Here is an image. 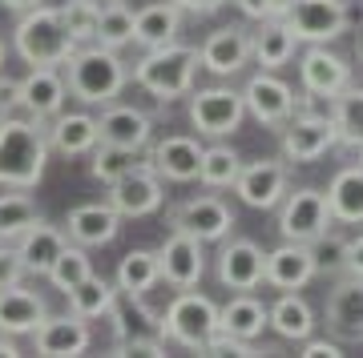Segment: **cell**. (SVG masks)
<instances>
[{
	"label": "cell",
	"mask_w": 363,
	"mask_h": 358,
	"mask_svg": "<svg viewBox=\"0 0 363 358\" xmlns=\"http://www.w3.org/2000/svg\"><path fill=\"white\" fill-rule=\"evenodd\" d=\"M198 64H202V57H198L194 45L169 40L162 49H145V57L133 64V81L145 93H154L157 101H178V97L194 89Z\"/></svg>",
	"instance_id": "obj_2"
},
{
	"label": "cell",
	"mask_w": 363,
	"mask_h": 358,
	"mask_svg": "<svg viewBox=\"0 0 363 358\" xmlns=\"http://www.w3.org/2000/svg\"><path fill=\"white\" fill-rule=\"evenodd\" d=\"M283 157L286 161H319L327 149H335V121L319 113H291V121H283Z\"/></svg>",
	"instance_id": "obj_10"
},
{
	"label": "cell",
	"mask_w": 363,
	"mask_h": 358,
	"mask_svg": "<svg viewBox=\"0 0 363 358\" xmlns=\"http://www.w3.org/2000/svg\"><path fill=\"white\" fill-rule=\"evenodd\" d=\"M0 64H4V45H0Z\"/></svg>",
	"instance_id": "obj_52"
},
{
	"label": "cell",
	"mask_w": 363,
	"mask_h": 358,
	"mask_svg": "<svg viewBox=\"0 0 363 358\" xmlns=\"http://www.w3.org/2000/svg\"><path fill=\"white\" fill-rule=\"evenodd\" d=\"M190 121L202 137H230L234 129L242 125L247 117V105H242V93L226 89V85H210V89H190Z\"/></svg>",
	"instance_id": "obj_7"
},
{
	"label": "cell",
	"mask_w": 363,
	"mask_h": 358,
	"mask_svg": "<svg viewBox=\"0 0 363 358\" xmlns=\"http://www.w3.org/2000/svg\"><path fill=\"white\" fill-rule=\"evenodd\" d=\"M65 250V233L49 226V221H33L21 238H16V254L25 262V274H49L52 258Z\"/></svg>",
	"instance_id": "obj_27"
},
{
	"label": "cell",
	"mask_w": 363,
	"mask_h": 358,
	"mask_svg": "<svg viewBox=\"0 0 363 358\" xmlns=\"http://www.w3.org/2000/svg\"><path fill=\"white\" fill-rule=\"evenodd\" d=\"M327 209H331V221H343V226H359L363 221V166H347L331 178Z\"/></svg>",
	"instance_id": "obj_29"
},
{
	"label": "cell",
	"mask_w": 363,
	"mask_h": 358,
	"mask_svg": "<svg viewBox=\"0 0 363 358\" xmlns=\"http://www.w3.org/2000/svg\"><path fill=\"white\" fill-rule=\"evenodd\" d=\"M238 169H242V157L230 145H210V149H202V161H198V181L206 190H230Z\"/></svg>",
	"instance_id": "obj_36"
},
{
	"label": "cell",
	"mask_w": 363,
	"mask_h": 358,
	"mask_svg": "<svg viewBox=\"0 0 363 358\" xmlns=\"http://www.w3.org/2000/svg\"><path fill=\"white\" fill-rule=\"evenodd\" d=\"M218 326L226 334H234V338H242V342H255V338L267 330V306L242 290L238 298H230V302L218 310Z\"/></svg>",
	"instance_id": "obj_32"
},
{
	"label": "cell",
	"mask_w": 363,
	"mask_h": 358,
	"mask_svg": "<svg viewBox=\"0 0 363 358\" xmlns=\"http://www.w3.org/2000/svg\"><path fill=\"white\" fill-rule=\"evenodd\" d=\"M21 109V93H16V81L13 77H0V121L13 117Z\"/></svg>",
	"instance_id": "obj_46"
},
{
	"label": "cell",
	"mask_w": 363,
	"mask_h": 358,
	"mask_svg": "<svg viewBox=\"0 0 363 358\" xmlns=\"http://www.w3.org/2000/svg\"><path fill=\"white\" fill-rule=\"evenodd\" d=\"M49 306L45 298L33 294V290H21V286H4L0 290V334H33L45 322Z\"/></svg>",
	"instance_id": "obj_25"
},
{
	"label": "cell",
	"mask_w": 363,
	"mask_h": 358,
	"mask_svg": "<svg viewBox=\"0 0 363 358\" xmlns=\"http://www.w3.org/2000/svg\"><path fill=\"white\" fill-rule=\"evenodd\" d=\"M4 8H13V13H25V8H37L40 0H0Z\"/></svg>",
	"instance_id": "obj_49"
},
{
	"label": "cell",
	"mask_w": 363,
	"mask_h": 358,
	"mask_svg": "<svg viewBox=\"0 0 363 358\" xmlns=\"http://www.w3.org/2000/svg\"><path fill=\"white\" fill-rule=\"evenodd\" d=\"M0 354H4V358L21 354V350H16V342H13V334H9V338H4V334H0Z\"/></svg>",
	"instance_id": "obj_50"
},
{
	"label": "cell",
	"mask_w": 363,
	"mask_h": 358,
	"mask_svg": "<svg viewBox=\"0 0 363 358\" xmlns=\"http://www.w3.org/2000/svg\"><path fill=\"white\" fill-rule=\"evenodd\" d=\"M169 226L182 233H194L198 242H222L234 230V209L214 193H198L169 214Z\"/></svg>",
	"instance_id": "obj_9"
},
{
	"label": "cell",
	"mask_w": 363,
	"mask_h": 358,
	"mask_svg": "<svg viewBox=\"0 0 363 358\" xmlns=\"http://www.w3.org/2000/svg\"><path fill=\"white\" fill-rule=\"evenodd\" d=\"M150 117L142 109H133V105H109L101 117H97V141L105 145H117V149H133V154H142L145 145H150Z\"/></svg>",
	"instance_id": "obj_20"
},
{
	"label": "cell",
	"mask_w": 363,
	"mask_h": 358,
	"mask_svg": "<svg viewBox=\"0 0 363 358\" xmlns=\"http://www.w3.org/2000/svg\"><path fill=\"white\" fill-rule=\"evenodd\" d=\"M182 28V8L174 0H157V4H145L142 13H133V40L142 49H162L169 40H178Z\"/></svg>",
	"instance_id": "obj_26"
},
{
	"label": "cell",
	"mask_w": 363,
	"mask_h": 358,
	"mask_svg": "<svg viewBox=\"0 0 363 358\" xmlns=\"http://www.w3.org/2000/svg\"><path fill=\"white\" fill-rule=\"evenodd\" d=\"M359 57H363V45H359Z\"/></svg>",
	"instance_id": "obj_53"
},
{
	"label": "cell",
	"mask_w": 363,
	"mask_h": 358,
	"mask_svg": "<svg viewBox=\"0 0 363 358\" xmlns=\"http://www.w3.org/2000/svg\"><path fill=\"white\" fill-rule=\"evenodd\" d=\"M355 149H359V166H363V141H359V145H355Z\"/></svg>",
	"instance_id": "obj_51"
},
{
	"label": "cell",
	"mask_w": 363,
	"mask_h": 358,
	"mask_svg": "<svg viewBox=\"0 0 363 358\" xmlns=\"http://www.w3.org/2000/svg\"><path fill=\"white\" fill-rule=\"evenodd\" d=\"M57 13H61V25L69 28V37L77 40V45H89L93 33H97V16H101L97 0H65Z\"/></svg>",
	"instance_id": "obj_41"
},
{
	"label": "cell",
	"mask_w": 363,
	"mask_h": 358,
	"mask_svg": "<svg viewBox=\"0 0 363 358\" xmlns=\"http://www.w3.org/2000/svg\"><path fill=\"white\" fill-rule=\"evenodd\" d=\"M343 270L355 274V278H363V233H355V238L343 242Z\"/></svg>",
	"instance_id": "obj_45"
},
{
	"label": "cell",
	"mask_w": 363,
	"mask_h": 358,
	"mask_svg": "<svg viewBox=\"0 0 363 358\" xmlns=\"http://www.w3.org/2000/svg\"><path fill=\"white\" fill-rule=\"evenodd\" d=\"M331 121H335V137L343 145H359L363 141V89L359 85H347L331 97Z\"/></svg>",
	"instance_id": "obj_35"
},
{
	"label": "cell",
	"mask_w": 363,
	"mask_h": 358,
	"mask_svg": "<svg viewBox=\"0 0 363 358\" xmlns=\"http://www.w3.org/2000/svg\"><path fill=\"white\" fill-rule=\"evenodd\" d=\"M198 161H202V145L194 137H166L150 149V161L145 166L166 181H194Z\"/></svg>",
	"instance_id": "obj_23"
},
{
	"label": "cell",
	"mask_w": 363,
	"mask_h": 358,
	"mask_svg": "<svg viewBox=\"0 0 363 358\" xmlns=\"http://www.w3.org/2000/svg\"><path fill=\"white\" fill-rule=\"evenodd\" d=\"M162 202H166L162 178L145 161L138 169H130V173H121L117 181H109V205L121 218H150V214L162 209Z\"/></svg>",
	"instance_id": "obj_11"
},
{
	"label": "cell",
	"mask_w": 363,
	"mask_h": 358,
	"mask_svg": "<svg viewBox=\"0 0 363 358\" xmlns=\"http://www.w3.org/2000/svg\"><path fill=\"white\" fill-rule=\"evenodd\" d=\"M315 274H319V266H315L311 242H283L262 262V282L274 290H303Z\"/></svg>",
	"instance_id": "obj_15"
},
{
	"label": "cell",
	"mask_w": 363,
	"mask_h": 358,
	"mask_svg": "<svg viewBox=\"0 0 363 358\" xmlns=\"http://www.w3.org/2000/svg\"><path fill=\"white\" fill-rule=\"evenodd\" d=\"M250 57L262 64V69H283L291 57H295V33L286 28L283 16H274V21H262L259 33H250Z\"/></svg>",
	"instance_id": "obj_30"
},
{
	"label": "cell",
	"mask_w": 363,
	"mask_h": 358,
	"mask_svg": "<svg viewBox=\"0 0 363 358\" xmlns=\"http://www.w3.org/2000/svg\"><path fill=\"white\" fill-rule=\"evenodd\" d=\"M33 221H40L33 197H25V193H4L0 197V242H16Z\"/></svg>",
	"instance_id": "obj_37"
},
{
	"label": "cell",
	"mask_w": 363,
	"mask_h": 358,
	"mask_svg": "<svg viewBox=\"0 0 363 358\" xmlns=\"http://www.w3.org/2000/svg\"><path fill=\"white\" fill-rule=\"evenodd\" d=\"M162 282V270H157V250H130L117 266V290L130 298H145Z\"/></svg>",
	"instance_id": "obj_31"
},
{
	"label": "cell",
	"mask_w": 363,
	"mask_h": 358,
	"mask_svg": "<svg viewBox=\"0 0 363 358\" xmlns=\"http://www.w3.org/2000/svg\"><path fill=\"white\" fill-rule=\"evenodd\" d=\"M85 274H93V266H89V258H85V250L81 246H69L65 242V250L52 258V266H49V282L61 290V294H69L73 286H77Z\"/></svg>",
	"instance_id": "obj_40"
},
{
	"label": "cell",
	"mask_w": 363,
	"mask_h": 358,
	"mask_svg": "<svg viewBox=\"0 0 363 358\" xmlns=\"http://www.w3.org/2000/svg\"><path fill=\"white\" fill-rule=\"evenodd\" d=\"M157 330L166 334V338H174L178 346H186V350H202L206 338L218 330V306L206 294H190L186 290V294H178L166 306Z\"/></svg>",
	"instance_id": "obj_5"
},
{
	"label": "cell",
	"mask_w": 363,
	"mask_h": 358,
	"mask_svg": "<svg viewBox=\"0 0 363 358\" xmlns=\"http://www.w3.org/2000/svg\"><path fill=\"white\" fill-rule=\"evenodd\" d=\"M242 205L250 209H274V205L286 197V166L283 161H271V157H262V161H250V166L238 169V178L230 185Z\"/></svg>",
	"instance_id": "obj_14"
},
{
	"label": "cell",
	"mask_w": 363,
	"mask_h": 358,
	"mask_svg": "<svg viewBox=\"0 0 363 358\" xmlns=\"http://www.w3.org/2000/svg\"><path fill=\"white\" fill-rule=\"evenodd\" d=\"M311 250H315L319 274H339V270H343V238H335L331 230L319 233V238L311 242Z\"/></svg>",
	"instance_id": "obj_42"
},
{
	"label": "cell",
	"mask_w": 363,
	"mask_h": 358,
	"mask_svg": "<svg viewBox=\"0 0 363 358\" xmlns=\"http://www.w3.org/2000/svg\"><path fill=\"white\" fill-rule=\"evenodd\" d=\"M93 40L97 45H105V49H121V45H130L133 40V13L125 8V4H109V8H101V16H97V33H93Z\"/></svg>",
	"instance_id": "obj_38"
},
{
	"label": "cell",
	"mask_w": 363,
	"mask_h": 358,
	"mask_svg": "<svg viewBox=\"0 0 363 358\" xmlns=\"http://www.w3.org/2000/svg\"><path fill=\"white\" fill-rule=\"evenodd\" d=\"M279 230L286 242H315L319 233L331 230V209L323 190H295L283 197L279 209Z\"/></svg>",
	"instance_id": "obj_8"
},
{
	"label": "cell",
	"mask_w": 363,
	"mask_h": 358,
	"mask_svg": "<svg viewBox=\"0 0 363 358\" xmlns=\"http://www.w3.org/2000/svg\"><path fill=\"white\" fill-rule=\"evenodd\" d=\"M113 302H117V290L101 274H85V278L69 290V310L77 318H101V314H113Z\"/></svg>",
	"instance_id": "obj_34"
},
{
	"label": "cell",
	"mask_w": 363,
	"mask_h": 358,
	"mask_svg": "<svg viewBox=\"0 0 363 358\" xmlns=\"http://www.w3.org/2000/svg\"><path fill=\"white\" fill-rule=\"evenodd\" d=\"M21 278H25V262L16 254V246L0 242V290L4 286H21Z\"/></svg>",
	"instance_id": "obj_43"
},
{
	"label": "cell",
	"mask_w": 363,
	"mask_h": 358,
	"mask_svg": "<svg viewBox=\"0 0 363 358\" xmlns=\"http://www.w3.org/2000/svg\"><path fill=\"white\" fill-rule=\"evenodd\" d=\"M198 57H202V69H210L214 77H234L250 64V33L242 25L214 28L206 45L198 49Z\"/></svg>",
	"instance_id": "obj_17"
},
{
	"label": "cell",
	"mask_w": 363,
	"mask_h": 358,
	"mask_svg": "<svg viewBox=\"0 0 363 358\" xmlns=\"http://www.w3.org/2000/svg\"><path fill=\"white\" fill-rule=\"evenodd\" d=\"M359 338H363V334H359Z\"/></svg>",
	"instance_id": "obj_54"
},
{
	"label": "cell",
	"mask_w": 363,
	"mask_h": 358,
	"mask_svg": "<svg viewBox=\"0 0 363 358\" xmlns=\"http://www.w3.org/2000/svg\"><path fill=\"white\" fill-rule=\"evenodd\" d=\"M13 40H16V52L28 64H49V69L65 64L73 57V49H77V40L69 37V28L61 25V13L57 8H45V4L25 8Z\"/></svg>",
	"instance_id": "obj_4"
},
{
	"label": "cell",
	"mask_w": 363,
	"mask_h": 358,
	"mask_svg": "<svg viewBox=\"0 0 363 358\" xmlns=\"http://www.w3.org/2000/svg\"><path fill=\"white\" fill-rule=\"evenodd\" d=\"M49 137L37 117H4L0 121V185L33 190L45 178Z\"/></svg>",
	"instance_id": "obj_1"
},
{
	"label": "cell",
	"mask_w": 363,
	"mask_h": 358,
	"mask_svg": "<svg viewBox=\"0 0 363 358\" xmlns=\"http://www.w3.org/2000/svg\"><path fill=\"white\" fill-rule=\"evenodd\" d=\"M234 4H238V13L250 16V21H274V16L286 13L291 0H234Z\"/></svg>",
	"instance_id": "obj_44"
},
{
	"label": "cell",
	"mask_w": 363,
	"mask_h": 358,
	"mask_svg": "<svg viewBox=\"0 0 363 358\" xmlns=\"http://www.w3.org/2000/svg\"><path fill=\"white\" fill-rule=\"evenodd\" d=\"M242 105H247V113L259 121V125H271L279 129L283 121H291V113H295V89L286 85V81H279L267 69V73H259V77L247 81V89H242Z\"/></svg>",
	"instance_id": "obj_13"
},
{
	"label": "cell",
	"mask_w": 363,
	"mask_h": 358,
	"mask_svg": "<svg viewBox=\"0 0 363 358\" xmlns=\"http://www.w3.org/2000/svg\"><path fill=\"white\" fill-rule=\"evenodd\" d=\"M262 262H267V254L250 238H234L218 254V282L226 290H255V286H262Z\"/></svg>",
	"instance_id": "obj_21"
},
{
	"label": "cell",
	"mask_w": 363,
	"mask_h": 358,
	"mask_svg": "<svg viewBox=\"0 0 363 358\" xmlns=\"http://www.w3.org/2000/svg\"><path fill=\"white\" fill-rule=\"evenodd\" d=\"M339 342H327V338H303V358H339Z\"/></svg>",
	"instance_id": "obj_47"
},
{
	"label": "cell",
	"mask_w": 363,
	"mask_h": 358,
	"mask_svg": "<svg viewBox=\"0 0 363 358\" xmlns=\"http://www.w3.org/2000/svg\"><path fill=\"white\" fill-rule=\"evenodd\" d=\"M298 77H303V89L311 93V97L331 101L339 89L351 85V64L339 52H331L327 45H311V49L303 52V61H298Z\"/></svg>",
	"instance_id": "obj_16"
},
{
	"label": "cell",
	"mask_w": 363,
	"mask_h": 358,
	"mask_svg": "<svg viewBox=\"0 0 363 358\" xmlns=\"http://www.w3.org/2000/svg\"><path fill=\"white\" fill-rule=\"evenodd\" d=\"M65 69H69V93L81 97L85 105H109L130 81L125 61L117 57V49H105V45H89V49L77 45L73 57L65 61Z\"/></svg>",
	"instance_id": "obj_3"
},
{
	"label": "cell",
	"mask_w": 363,
	"mask_h": 358,
	"mask_svg": "<svg viewBox=\"0 0 363 358\" xmlns=\"http://www.w3.org/2000/svg\"><path fill=\"white\" fill-rule=\"evenodd\" d=\"M327 330L335 338H359L363 334V278H343L331 286L327 298Z\"/></svg>",
	"instance_id": "obj_22"
},
{
	"label": "cell",
	"mask_w": 363,
	"mask_h": 358,
	"mask_svg": "<svg viewBox=\"0 0 363 358\" xmlns=\"http://www.w3.org/2000/svg\"><path fill=\"white\" fill-rule=\"evenodd\" d=\"M16 93H21V109L28 117H37V121H49V117L61 113V105H65V77L49 69V64H33V73L25 81H16Z\"/></svg>",
	"instance_id": "obj_18"
},
{
	"label": "cell",
	"mask_w": 363,
	"mask_h": 358,
	"mask_svg": "<svg viewBox=\"0 0 363 358\" xmlns=\"http://www.w3.org/2000/svg\"><path fill=\"white\" fill-rule=\"evenodd\" d=\"M45 137L57 154L65 157H81L89 154L93 145H97V117L89 113H57L52 117V125L45 129Z\"/></svg>",
	"instance_id": "obj_28"
},
{
	"label": "cell",
	"mask_w": 363,
	"mask_h": 358,
	"mask_svg": "<svg viewBox=\"0 0 363 358\" xmlns=\"http://www.w3.org/2000/svg\"><path fill=\"white\" fill-rule=\"evenodd\" d=\"M89 154H93L89 173H93L97 181H105V185H109V181H117L121 173H130V169L142 166L133 149H117V145H105V141H97V145H93Z\"/></svg>",
	"instance_id": "obj_39"
},
{
	"label": "cell",
	"mask_w": 363,
	"mask_h": 358,
	"mask_svg": "<svg viewBox=\"0 0 363 358\" xmlns=\"http://www.w3.org/2000/svg\"><path fill=\"white\" fill-rule=\"evenodd\" d=\"M283 21L295 33V40L327 45V40H335L347 33L351 13H347V0H291Z\"/></svg>",
	"instance_id": "obj_6"
},
{
	"label": "cell",
	"mask_w": 363,
	"mask_h": 358,
	"mask_svg": "<svg viewBox=\"0 0 363 358\" xmlns=\"http://www.w3.org/2000/svg\"><path fill=\"white\" fill-rule=\"evenodd\" d=\"M69 238L77 246H109L121 230V214L109 202H93V205H77L69 209Z\"/></svg>",
	"instance_id": "obj_24"
},
{
	"label": "cell",
	"mask_w": 363,
	"mask_h": 358,
	"mask_svg": "<svg viewBox=\"0 0 363 358\" xmlns=\"http://www.w3.org/2000/svg\"><path fill=\"white\" fill-rule=\"evenodd\" d=\"M267 326H274V334H279V338L303 342V338H311V330H315V314H311V306H307L303 298L286 290V294L279 298L271 310H267Z\"/></svg>",
	"instance_id": "obj_33"
},
{
	"label": "cell",
	"mask_w": 363,
	"mask_h": 358,
	"mask_svg": "<svg viewBox=\"0 0 363 358\" xmlns=\"http://www.w3.org/2000/svg\"><path fill=\"white\" fill-rule=\"evenodd\" d=\"M89 342H93L89 322L77 318V314H65V318H49V314H45V322L33 330V346H37V354H49V358L85 354Z\"/></svg>",
	"instance_id": "obj_19"
},
{
	"label": "cell",
	"mask_w": 363,
	"mask_h": 358,
	"mask_svg": "<svg viewBox=\"0 0 363 358\" xmlns=\"http://www.w3.org/2000/svg\"><path fill=\"white\" fill-rule=\"evenodd\" d=\"M157 270H162V278L169 286H178V290H190L202 282L206 274V254H202V242H198L194 233H182V230H169V238L162 242L157 250Z\"/></svg>",
	"instance_id": "obj_12"
},
{
	"label": "cell",
	"mask_w": 363,
	"mask_h": 358,
	"mask_svg": "<svg viewBox=\"0 0 363 358\" xmlns=\"http://www.w3.org/2000/svg\"><path fill=\"white\" fill-rule=\"evenodd\" d=\"M178 8H186V13H198V16H206V13H218L226 0H174Z\"/></svg>",
	"instance_id": "obj_48"
}]
</instances>
